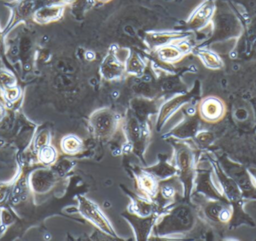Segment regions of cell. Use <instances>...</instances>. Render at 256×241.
<instances>
[{
	"label": "cell",
	"mask_w": 256,
	"mask_h": 241,
	"mask_svg": "<svg viewBox=\"0 0 256 241\" xmlns=\"http://www.w3.org/2000/svg\"><path fill=\"white\" fill-rule=\"evenodd\" d=\"M198 56L208 68L218 70L222 68L224 66V62L220 57L212 51L202 50L198 51Z\"/></svg>",
	"instance_id": "9c48e42d"
},
{
	"label": "cell",
	"mask_w": 256,
	"mask_h": 241,
	"mask_svg": "<svg viewBox=\"0 0 256 241\" xmlns=\"http://www.w3.org/2000/svg\"><path fill=\"white\" fill-rule=\"evenodd\" d=\"M231 213H230V210H227V209H224V210H221L219 214L220 220L224 222H228L230 218H231Z\"/></svg>",
	"instance_id": "e0dca14e"
},
{
	"label": "cell",
	"mask_w": 256,
	"mask_h": 241,
	"mask_svg": "<svg viewBox=\"0 0 256 241\" xmlns=\"http://www.w3.org/2000/svg\"><path fill=\"white\" fill-rule=\"evenodd\" d=\"M60 13V8H44L36 13V18L40 21L50 20L56 18Z\"/></svg>",
	"instance_id": "7c38bea8"
},
{
	"label": "cell",
	"mask_w": 256,
	"mask_h": 241,
	"mask_svg": "<svg viewBox=\"0 0 256 241\" xmlns=\"http://www.w3.org/2000/svg\"><path fill=\"white\" fill-rule=\"evenodd\" d=\"M4 96L8 102H14L20 96V90L18 87L13 86L4 90Z\"/></svg>",
	"instance_id": "9a60e30c"
},
{
	"label": "cell",
	"mask_w": 256,
	"mask_h": 241,
	"mask_svg": "<svg viewBox=\"0 0 256 241\" xmlns=\"http://www.w3.org/2000/svg\"><path fill=\"white\" fill-rule=\"evenodd\" d=\"M50 141V135L49 131L46 130H42L36 136V140H34V148L38 150L43 146L49 144Z\"/></svg>",
	"instance_id": "4fadbf2b"
},
{
	"label": "cell",
	"mask_w": 256,
	"mask_h": 241,
	"mask_svg": "<svg viewBox=\"0 0 256 241\" xmlns=\"http://www.w3.org/2000/svg\"><path fill=\"white\" fill-rule=\"evenodd\" d=\"M138 186L140 190L146 195L155 196L158 191V182L153 174L148 172H142L137 178Z\"/></svg>",
	"instance_id": "5b68a950"
},
{
	"label": "cell",
	"mask_w": 256,
	"mask_h": 241,
	"mask_svg": "<svg viewBox=\"0 0 256 241\" xmlns=\"http://www.w3.org/2000/svg\"><path fill=\"white\" fill-rule=\"evenodd\" d=\"M84 148V142L78 136L70 134L63 137L61 141V149L66 154L76 155Z\"/></svg>",
	"instance_id": "ba28073f"
},
{
	"label": "cell",
	"mask_w": 256,
	"mask_h": 241,
	"mask_svg": "<svg viewBox=\"0 0 256 241\" xmlns=\"http://www.w3.org/2000/svg\"><path fill=\"white\" fill-rule=\"evenodd\" d=\"M198 112L203 120L209 123H216L225 116L226 108L220 98L209 96L202 100L198 106Z\"/></svg>",
	"instance_id": "3957f363"
},
{
	"label": "cell",
	"mask_w": 256,
	"mask_h": 241,
	"mask_svg": "<svg viewBox=\"0 0 256 241\" xmlns=\"http://www.w3.org/2000/svg\"><path fill=\"white\" fill-rule=\"evenodd\" d=\"M158 56L161 60L168 63L178 61L184 55V52L178 45L166 44L158 48Z\"/></svg>",
	"instance_id": "52a82bcc"
},
{
	"label": "cell",
	"mask_w": 256,
	"mask_h": 241,
	"mask_svg": "<svg viewBox=\"0 0 256 241\" xmlns=\"http://www.w3.org/2000/svg\"><path fill=\"white\" fill-rule=\"evenodd\" d=\"M15 79L12 75L8 73L0 74V88L2 91L10 87L15 86Z\"/></svg>",
	"instance_id": "5bb4252c"
},
{
	"label": "cell",
	"mask_w": 256,
	"mask_h": 241,
	"mask_svg": "<svg viewBox=\"0 0 256 241\" xmlns=\"http://www.w3.org/2000/svg\"><path fill=\"white\" fill-rule=\"evenodd\" d=\"M6 109H4V106L0 103V122L6 116Z\"/></svg>",
	"instance_id": "ac0fdd59"
},
{
	"label": "cell",
	"mask_w": 256,
	"mask_h": 241,
	"mask_svg": "<svg viewBox=\"0 0 256 241\" xmlns=\"http://www.w3.org/2000/svg\"><path fill=\"white\" fill-rule=\"evenodd\" d=\"M78 200L79 203L80 214L86 220L96 226L105 234L116 238V234L110 222L106 219L105 215L102 213L96 203L82 196H79Z\"/></svg>",
	"instance_id": "7a4b0ae2"
},
{
	"label": "cell",
	"mask_w": 256,
	"mask_h": 241,
	"mask_svg": "<svg viewBox=\"0 0 256 241\" xmlns=\"http://www.w3.org/2000/svg\"><path fill=\"white\" fill-rule=\"evenodd\" d=\"M161 192H162V196L166 198H170L174 196V190L172 186H170V185H166V186H162V190H161Z\"/></svg>",
	"instance_id": "2e32d148"
},
{
	"label": "cell",
	"mask_w": 256,
	"mask_h": 241,
	"mask_svg": "<svg viewBox=\"0 0 256 241\" xmlns=\"http://www.w3.org/2000/svg\"><path fill=\"white\" fill-rule=\"evenodd\" d=\"M32 186L37 192H45L49 190L54 184V174L49 170H42L34 172L31 180Z\"/></svg>",
	"instance_id": "277c9868"
},
{
	"label": "cell",
	"mask_w": 256,
	"mask_h": 241,
	"mask_svg": "<svg viewBox=\"0 0 256 241\" xmlns=\"http://www.w3.org/2000/svg\"><path fill=\"white\" fill-rule=\"evenodd\" d=\"M38 160L43 165L51 166L56 161L58 153L56 149L50 144L40 148L38 150Z\"/></svg>",
	"instance_id": "30bf717a"
},
{
	"label": "cell",
	"mask_w": 256,
	"mask_h": 241,
	"mask_svg": "<svg viewBox=\"0 0 256 241\" xmlns=\"http://www.w3.org/2000/svg\"><path fill=\"white\" fill-rule=\"evenodd\" d=\"M106 60L104 61L102 66V74L106 80H114L118 78L123 74L124 68L122 63L118 61V58L110 56Z\"/></svg>",
	"instance_id": "8992f818"
},
{
	"label": "cell",
	"mask_w": 256,
	"mask_h": 241,
	"mask_svg": "<svg viewBox=\"0 0 256 241\" xmlns=\"http://www.w3.org/2000/svg\"><path fill=\"white\" fill-rule=\"evenodd\" d=\"M144 66L141 60H136V58H131L127 61L126 70L128 73L132 75H140L142 73Z\"/></svg>",
	"instance_id": "8fae6325"
},
{
	"label": "cell",
	"mask_w": 256,
	"mask_h": 241,
	"mask_svg": "<svg viewBox=\"0 0 256 241\" xmlns=\"http://www.w3.org/2000/svg\"><path fill=\"white\" fill-rule=\"evenodd\" d=\"M120 116L110 109L96 111L90 118V126L93 135L105 140L114 135L120 126Z\"/></svg>",
	"instance_id": "6da1fadb"
}]
</instances>
